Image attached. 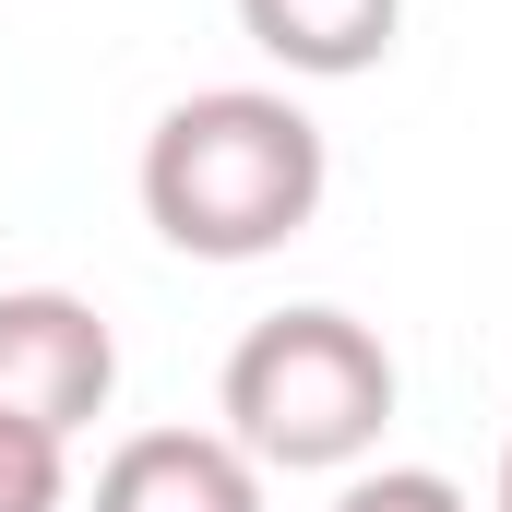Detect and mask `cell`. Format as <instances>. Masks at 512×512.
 Instances as JSON below:
<instances>
[{
	"label": "cell",
	"instance_id": "1",
	"mask_svg": "<svg viewBox=\"0 0 512 512\" xmlns=\"http://www.w3.org/2000/svg\"><path fill=\"white\" fill-rule=\"evenodd\" d=\"M334 191L322 120L274 84H203L143 131V227L191 262H262L286 251Z\"/></svg>",
	"mask_w": 512,
	"mask_h": 512
},
{
	"label": "cell",
	"instance_id": "7",
	"mask_svg": "<svg viewBox=\"0 0 512 512\" xmlns=\"http://www.w3.org/2000/svg\"><path fill=\"white\" fill-rule=\"evenodd\" d=\"M334 512H477L441 465H370V477H346V501Z\"/></svg>",
	"mask_w": 512,
	"mask_h": 512
},
{
	"label": "cell",
	"instance_id": "6",
	"mask_svg": "<svg viewBox=\"0 0 512 512\" xmlns=\"http://www.w3.org/2000/svg\"><path fill=\"white\" fill-rule=\"evenodd\" d=\"M60 501H72L60 441H48V429H24V417H0V512H60Z\"/></svg>",
	"mask_w": 512,
	"mask_h": 512
},
{
	"label": "cell",
	"instance_id": "8",
	"mask_svg": "<svg viewBox=\"0 0 512 512\" xmlns=\"http://www.w3.org/2000/svg\"><path fill=\"white\" fill-rule=\"evenodd\" d=\"M501 512H512V453H501Z\"/></svg>",
	"mask_w": 512,
	"mask_h": 512
},
{
	"label": "cell",
	"instance_id": "2",
	"mask_svg": "<svg viewBox=\"0 0 512 512\" xmlns=\"http://www.w3.org/2000/svg\"><path fill=\"white\" fill-rule=\"evenodd\" d=\"M227 441L251 465H286V477H322V465H358L393 417V346L346 310H274L227 346Z\"/></svg>",
	"mask_w": 512,
	"mask_h": 512
},
{
	"label": "cell",
	"instance_id": "3",
	"mask_svg": "<svg viewBox=\"0 0 512 512\" xmlns=\"http://www.w3.org/2000/svg\"><path fill=\"white\" fill-rule=\"evenodd\" d=\"M108 393H120V334L96 322V298H72V286L0 298V417L72 441L84 417H108Z\"/></svg>",
	"mask_w": 512,
	"mask_h": 512
},
{
	"label": "cell",
	"instance_id": "5",
	"mask_svg": "<svg viewBox=\"0 0 512 512\" xmlns=\"http://www.w3.org/2000/svg\"><path fill=\"white\" fill-rule=\"evenodd\" d=\"M239 36L262 60H286L298 84H346V72H382L393 60L405 0H239Z\"/></svg>",
	"mask_w": 512,
	"mask_h": 512
},
{
	"label": "cell",
	"instance_id": "4",
	"mask_svg": "<svg viewBox=\"0 0 512 512\" xmlns=\"http://www.w3.org/2000/svg\"><path fill=\"white\" fill-rule=\"evenodd\" d=\"M96 512H262V465L227 429H131L96 465Z\"/></svg>",
	"mask_w": 512,
	"mask_h": 512
}]
</instances>
